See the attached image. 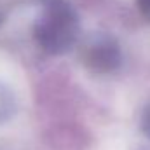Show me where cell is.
Returning <instances> with one entry per match:
<instances>
[{"label": "cell", "instance_id": "1", "mask_svg": "<svg viewBox=\"0 0 150 150\" xmlns=\"http://www.w3.org/2000/svg\"><path fill=\"white\" fill-rule=\"evenodd\" d=\"M77 35V16L65 0H45L44 12L33 28L38 45L51 54L65 52Z\"/></svg>", "mask_w": 150, "mask_h": 150}, {"label": "cell", "instance_id": "2", "mask_svg": "<svg viewBox=\"0 0 150 150\" xmlns=\"http://www.w3.org/2000/svg\"><path fill=\"white\" fill-rule=\"evenodd\" d=\"M86 63L94 72H100V74L112 72L120 65V51H119L117 44L112 40H108V38L100 40L94 45H91V49L87 51Z\"/></svg>", "mask_w": 150, "mask_h": 150}, {"label": "cell", "instance_id": "3", "mask_svg": "<svg viewBox=\"0 0 150 150\" xmlns=\"http://www.w3.org/2000/svg\"><path fill=\"white\" fill-rule=\"evenodd\" d=\"M136 2H138L140 9L143 11V14L150 16V0H136Z\"/></svg>", "mask_w": 150, "mask_h": 150}]
</instances>
